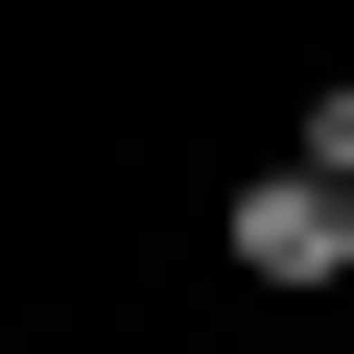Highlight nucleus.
Returning a JSON list of instances; mask_svg holds the SVG:
<instances>
[{"instance_id":"1","label":"nucleus","mask_w":354,"mask_h":354,"mask_svg":"<svg viewBox=\"0 0 354 354\" xmlns=\"http://www.w3.org/2000/svg\"><path fill=\"white\" fill-rule=\"evenodd\" d=\"M213 283H236V307H330V283H354V189L260 142L236 189H213Z\"/></svg>"},{"instance_id":"2","label":"nucleus","mask_w":354,"mask_h":354,"mask_svg":"<svg viewBox=\"0 0 354 354\" xmlns=\"http://www.w3.org/2000/svg\"><path fill=\"white\" fill-rule=\"evenodd\" d=\"M283 165H330V189H354V48H330V71L283 95Z\"/></svg>"}]
</instances>
